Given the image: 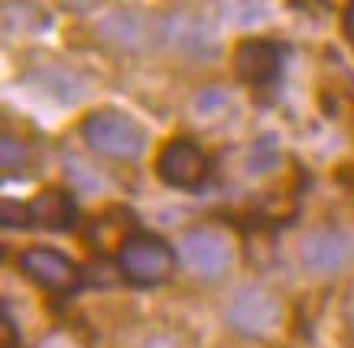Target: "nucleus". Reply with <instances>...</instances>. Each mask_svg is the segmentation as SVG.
<instances>
[{
    "label": "nucleus",
    "instance_id": "f257e3e1",
    "mask_svg": "<svg viewBox=\"0 0 354 348\" xmlns=\"http://www.w3.org/2000/svg\"><path fill=\"white\" fill-rule=\"evenodd\" d=\"M82 137L104 160H137L147 147V131L124 111H95L82 120Z\"/></svg>",
    "mask_w": 354,
    "mask_h": 348
},
{
    "label": "nucleus",
    "instance_id": "f03ea898",
    "mask_svg": "<svg viewBox=\"0 0 354 348\" xmlns=\"http://www.w3.org/2000/svg\"><path fill=\"white\" fill-rule=\"evenodd\" d=\"M118 267L130 283L137 286H156L166 283L176 271V250L156 235H133L124 241L118 254Z\"/></svg>",
    "mask_w": 354,
    "mask_h": 348
},
{
    "label": "nucleus",
    "instance_id": "7ed1b4c3",
    "mask_svg": "<svg viewBox=\"0 0 354 348\" xmlns=\"http://www.w3.org/2000/svg\"><path fill=\"white\" fill-rule=\"evenodd\" d=\"M227 326L244 338H267L283 326V303L263 286H244L227 306Z\"/></svg>",
    "mask_w": 354,
    "mask_h": 348
},
{
    "label": "nucleus",
    "instance_id": "20e7f679",
    "mask_svg": "<svg viewBox=\"0 0 354 348\" xmlns=\"http://www.w3.org/2000/svg\"><path fill=\"white\" fill-rule=\"evenodd\" d=\"M179 261L192 277L218 280L234 261L231 241L215 228H192L179 238Z\"/></svg>",
    "mask_w": 354,
    "mask_h": 348
},
{
    "label": "nucleus",
    "instance_id": "39448f33",
    "mask_svg": "<svg viewBox=\"0 0 354 348\" xmlns=\"http://www.w3.org/2000/svg\"><path fill=\"white\" fill-rule=\"evenodd\" d=\"M156 173L172 189H195L208 176V156L195 140H169L156 156Z\"/></svg>",
    "mask_w": 354,
    "mask_h": 348
},
{
    "label": "nucleus",
    "instance_id": "423d86ee",
    "mask_svg": "<svg viewBox=\"0 0 354 348\" xmlns=\"http://www.w3.org/2000/svg\"><path fill=\"white\" fill-rule=\"evenodd\" d=\"M20 271L32 283H39L43 290L53 293H68L82 283V267L72 257H65L62 250L53 248H30L20 254Z\"/></svg>",
    "mask_w": 354,
    "mask_h": 348
},
{
    "label": "nucleus",
    "instance_id": "0eeeda50",
    "mask_svg": "<svg viewBox=\"0 0 354 348\" xmlns=\"http://www.w3.org/2000/svg\"><path fill=\"white\" fill-rule=\"evenodd\" d=\"M299 257L312 273H338L354 261V238L342 228H315L302 238Z\"/></svg>",
    "mask_w": 354,
    "mask_h": 348
},
{
    "label": "nucleus",
    "instance_id": "6e6552de",
    "mask_svg": "<svg viewBox=\"0 0 354 348\" xmlns=\"http://www.w3.org/2000/svg\"><path fill=\"white\" fill-rule=\"evenodd\" d=\"M97 36L104 43L127 49V53H140L150 43H160L162 36V20H153L140 10H114L97 23Z\"/></svg>",
    "mask_w": 354,
    "mask_h": 348
},
{
    "label": "nucleus",
    "instance_id": "1a4fd4ad",
    "mask_svg": "<svg viewBox=\"0 0 354 348\" xmlns=\"http://www.w3.org/2000/svg\"><path fill=\"white\" fill-rule=\"evenodd\" d=\"M283 53L270 39H244L234 49V68L247 85H270L279 75Z\"/></svg>",
    "mask_w": 354,
    "mask_h": 348
},
{
    "label": "nucleus",
    "instance_id": "9d476101",
    "mask_svg": "<svg viewBox=\"0 0 354 348\" xmlns=\"http://www.w3.org/2000/svg\"><path fill=\"white\" fill-rule=\"evenodd\" d=\"M160 43H166L172 53L189 55V59H212L218 53V43L212 30H205L202 23L189 20V17H169L162 20V36Z\"/></svg>",
    "mask_w": 354,
    "mask_h": 348
},
{
    "label": "nucleus",
    "instance_id": "9b49d317",
    "mask_svg": "<svg viewBox=\"0 0 354 348\" xmlns=\"http://www.w3.org/2000/svg\"><path fill=\"white\" fill-rule=\"evenodd\" d=\"M32 208V225H39L46 231H68L78 221V205L72 192L65 189H46L30 202Z\"/></svg>",
    "mask_w": 354,
    "mask_h": 348
},
{
    "label": "nucleus",
    "instance_id": "f8f14e48",
    "mask_svg": "<svg viewBox=\"0 0 354 348\" xmlns=\"http://www.w3.org/2000/svg\"><path fill=\"white\" fill-rule=\"evenodd\" d=\"M3 23H7V33H36L49 26V17L30 0H10L3 10Z\"/></svg>",
    "mask_w": 354,
    "mask_h": 348
},
{
    "label": "nucleus",
    "instance_id": "ddd939ff",
    "mask_svg": "<svg viewBox=\"0 0 354 348\" xmlns=\"http://www.w3.org/2000/svg\"><path fill=\"white\" fill-rule=\"evenodd\" d=\"M32 78H36V82H39L49 95H55V98H62V101H78V98H82V91H78V78L68 75L65 68H55V66L39 68Z\"/></svg>",
    "mask_w": 354,
    "mask_h": 348
},
{
    "label": "nucleus",
    "instance_id": "4468645a",
    "mask_svg": "<svg viewBox=\"0 0 354 348\" xmlns=\"http://www.w3.org/2000/svg\"><path fill=\"white\" fill-rule=\"evenodd\" d=\"M30 163V150H26V143L17 140V137H3V176L13 179L17 170L23 173V166Z\"/></svg>",
    "mask_w": 354,
    "mask_h": 348
},
{
    "label": "nucleus",
    "instance_id": "2eb2a0df",
    "mask_svg": "<svg viewBox=\"0 0 354 348\" xmlns=\"http://www.w3.org/2000/svg\"><path fill=\"white\" fill-rule=\"evenodd\" d=\"M0 221H3V228H30L32 208L23 205V202H13V199H3L0 202Z\"/></svg>",
    "mask_w": 354,
    "mask_h": 348
},
{
    "label": "nucleus",
    "instance_id": "dca6fc26",
    "mask_svg": "<svg viewBox=\"0 0 354 348\" xmlns=\"http://www.w3.org/2000/svg\"><path fill=\"white\" fill-rule=\"evenodd\" d=\"M225 104H227V95L218 91V88H208V91L198 95V111H202V114H218Z\"/></svg>",
    "mask_w": 354,
    "mask_h": 348
},
{
    "label": "nucleus",
    "instance_id": "f3484780",
    "mask_svg": "<svg viewBox=\"0 0 354 348\" xmlns=\"http://www.w3.org/2000/svg\"><path fill=\"white\" fill-rule=\"evenodd\" d=\"M39 348H78L75 342L68 336H62V332H55V336H46L43 342H39Z\"/></svg>",
    "mask_w": 354,
    "mask_h": 348
},
{
    "label": "nucleus",
    "instance_id": "a211bd4d",
    "mask_svg": "<svg viewBox=\"0 0 354 348\" xmlns=\"http://www.w3.org/2000/svg\"><path fill=\"white\" fill-rule=\"evenodd\" d=\"M140 348H179V342H172V338H166V336H156V338H147Z\"/></svg>",
    "mask_w": 354,
    "mask_h": 348
},
{
    "label": "nucleus",
    "instance_id": "6ab92c4d",
    "mask_svg": "<svg viewBox=\"0 0 354 348\" xmlns=\"http://www.w3.org/2000/svg\"><path fill=\"white\" fill-rule=\"evenodd\" d=\"M344 26H348V33L354 36V0L348 3V13H344Z\"/></svg>",
    "mask_w": 354,
    "mask_h": 348
},
{
    "label": "nucleus",
    "instance_id": "aec40b11",
    "mask_svg": "<svg viewBox=\"0 0 354 348\" xmlns=\"http://www.w3.org/2000/svg\"><path fill=\"white\" fill-rule=\"evenodd\" d=\"M65 3H68V7H72V10H82V7H88V3H91V0H65Z\"/></svg>",
    "mask_w": 354,
    "mask_h": 348
},
{
    "label": "nucleus",
    "instance_id": "412c9836",
    "mask_svg": "<svg viewBox=\"0 0 354 348\" xmlns=\"http://www.w3.org/2000/svg\"><path fill=\"white\" fill-rule=\"evenodd\" d=\"M351 315H354V300H351Z\"/></svg>",
    "mask_w": 354,
    "mask_h": 348
}]
</instances>
